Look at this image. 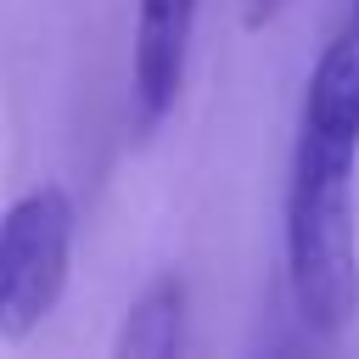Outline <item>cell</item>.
<instances>
[{
    "label": "cell",
    "instance_id": "8992f818",
    "mask_svg": "<svg viewBox=\"0 0 359 359\" xmlns=\"http://www.w3.org/2000/svg\"><path fill=\"white\" fill-rule=\"evenodd\" d=\"M264 359H297V353H292V342H275V353H264Z\"/></svg>",
    "mask_w": 359,
    "mask_h": 359
},
{
    "label": "cell",
    "instance_id": "277c9868",
    "mask_svg": "<svg viewBox=\"0 0 359 359\" xmlns=\"http://www.w3.org/2000/svg\"><path fill=\"white\" fill-rule=\"evenodd\" d=\"M112 359H185V280L174 269L151 275L140 297L123 309Z\"/></svg>",
    "mask_w": 359,
    "mask_h": 359
},
{
    "label": "cell",
    "instance_id": "6da1fadb",
    "mask_svg": "<svg viewBox=\"0 0 359 359\" xmlns=\"http://www.w3.org/2000/svg\"><path fill=\"white\" fill-rule=\"evenodd\" d=\"M359 0L320 45L286 163V297L303 331L342 337L359 320Z\"/></svg>",
    "mask_w": 359,
    "mask_h": 359
},
{
    "label": "cell",
    "instance_id": "7a4b0ae2",
    "mask_svg": "<svg viewBox=\"0 0 359 359\" xmlns=\"http://www.w3.org/2000/svg\"><path fill=\"white\" fill-rule=\"evenodd\" d=\"M79 213L62 185H34L0 208V342H28L73 275Z\"/></svg>",
    "mask_w": 359,
    "mask_h": 359
},
{
    "label": "cell",
    "instance_id": "5b68a950",
    "mask_svg": "<svg viewBox=\"0 0 359 359\" xmlns=\"http://www.w3.org/2000/svg\"><path fill=\"white\" fill-rule=\"evenodd\" d=\"M280 11H286V0H247V6H241V17H247V28H252V34H264Z\"/></svg>",
    "mask_w": 359,
    "mask_h": 359
},
{
    "label": "cell",
    "instance_id": "3957f363",
    "mask_svg": "<svg viewBox=\"0 0 359 359\" xmlns=\"http://www.w3.org/2000/svg\"><path fill=\"white\" fill-rule=\"evenodd\" d=\"M202 0H135V45H129V123L151 140L168 112L180 107L191 39H196Z\"/></svg>",
    "mask_w": 359,
    "mask_h": 359
}]
</instances>
